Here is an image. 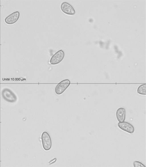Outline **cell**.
<instances>
[{"mask_svg":"<svg viewBox=\"0 0 146 167\" xmlns=\"http://www.w3.org/2000/svg\"><path fill=\"white\" fill-rule=\"evenodd\" d=\"M1 95L3 98L8 102L13 103L17 101V98L16 95L8 88L3 89L1 91Z\"/></svg>","mask_w":146,"mask_h":167,"instance_id":"cell-1","label":"cell"},{"mask_svg":"<svg viewBox=\"0 0 146 167\" xmlns=\"http://www.w3.org/2000/svg\"><path fill=\"white\" fill-rule=\"evenodd\" d=\"M70 83V80L68 79L62 80L59 82L56 86L55 91L57 95L62 94L68 88Z\"/></svg>","mask_w":146,"mask_h":167,"instance_id":"cell-2","label":"cell"},{"mask_svg":"<svg viewBox=\"0 0 146 167\" xmlns=\"http://www.w3.org/2000/svg\"><path fill=\"white\" fill-rule=\"evenodd\" d=\"M41 140L44 149L48 151L50 150L52 146V142L50 136L46 131L43 132L41 135Z\"/></svg>","mask_w":146,"mask_h":167,"instance_id":"cell-3","label":"cell"},{"mask_svg":"<svg viewBox=\"0 0 146 167\" xmlns=\"http://www.w3.org/2000/svg\"><path fill=\"white\" fill-rule=\"evenodd\" d=\"M64 56V52L62 50L55 53L51 57L50 63L52 65L57 64L60 63L63 59Z\"/></svg>","mask_w":146,"mask_h":167,"instance_id":"cell-4","label":"cell"},{"mask_svg":"<svg viewBox=\"0 0 146 167\" xmlns=\"http://www.w3.org/2000/svg\"><path fill=\"white\" fill-rule=\"evenodd\" d=\"M20 17V13L17 11L13 12L5 19V22L8 25H11L15 23L19 19Z\"/></svg>","mask_w":146,"mask_h":167,"instance_id":"cell-5","label":"cell"},{"mask_svg":"<svg viewBox=\"0 0 146 167\" xmlns=\"http://www.w3.org/2000/svg\"><path fill=\"white\" fill-rule=\"evenodd\" d=\"M60 9L64 13L68 15H74L76 13L73 7L66 2L62 3L60 6Z\"/></svg>","mask_w":146,"mask_h":167,"instance_id":"cell-6","label":"cell"},{"mask_svg":"<svg viewBox=\"0 0 146 167\" xmlns=\"http://www.w3.org/2000/svg\"><path fill=\"white\" fill-rule=\"evenodd\" d=\"M118 126L121 129L129 133H133L134 131L133 126L131 124L126 121L119 122Z\"/></svg>","mask_w":146,"mask_h":167,"instance_id":"cell-7","label":"cell"},{"mask_svg":"<svg viewBox=\"0 0 146 167\" xmlns=\"http://www.w3.org/2000/svg\"><path fill=\"white\" fill-rule=\"evenodd\" d=\"M117 120L119 122L124 121L125 117V110L124 108L120 107L118 108L116 113Z\"/></svg>","mask_w":146,"mask_h":167,"instance_id":"cell-8","label":"cell"},{"mask_svg":"<svg viewBox=\"0 0 146 167\" xmlns=\"http://www.w3.org/2000/svg\"><path fill=\"white\" fill-rule=\"evenodd\" d=\"M137 93L140 94L146 95V84H142L139 86L137 89Z\"/></svg>","mask_w":146,"mask_h":167,"instance_id":"cell-9","label":"cell"},{"mask_svg":"<svg viewBox=\"0 0 146 167\" xmlns=\"http://www.w3.org/2000/svg\"><path fill=\"white\" fill-rule=\"evenodd\" d=\"M133 164L135 167H145V166L141 162L137 161H134L133 162Z\"/></svg>","mask_w":146,"mask_h":167,"instance_id":"cell-10","label":"cell"}]
</instances>
